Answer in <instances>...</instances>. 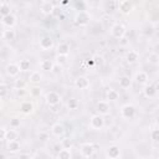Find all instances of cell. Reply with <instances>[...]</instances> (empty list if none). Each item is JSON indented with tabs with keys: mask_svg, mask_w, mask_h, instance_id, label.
Masks as SVG:
<instances>
[{
	"mask_svg": "<svg viewBox=\"0 0 159 159\" xmlns=\"http://www.w3.org/2000/svg\"><path fill=\"white\" fill-rule=\"evenodd\" d=\"M67 62V56H62V55H57L56 56V63L60 66H63Z\"/></svg>",
	"mask_w": 159,
	"mask_h": 159,
	"instance_id": "ab89813d",
	"label": "cell"
},
{
	"mask_svg": "<svg viewBox=\"0 0 159 159\" xmlns=\"http://www.w3.org/2000/svg\"><path fill=\"white\" fill-rule=\"evenodd\" d=\"M6 149H7L9 153L15 154V153H19V152H20L21 145H20V143H19L17 140H11V142H7V144H6Z\"/></svg>",
	"mask_w": 159,
	"mask_h": 159,
	"instance_id": "7402d4cb",
	"label": "cell"
},
{
	"mask_svg": "<svg viewBox=\"0 0 159 159\" xmlns=\"http://www.w3.org/2000/svg\"><path fill=\"white\" fill-rule=\"evenodd\" d=\"M134 81L138 84H144L145 86L148 83V81H149V75L145 71H138L134 75Z\"/></svg>",
	"mask_w": 159,
	"mask_h": 159,
	"instance_id": "5bb4252c",
	"label": "cell"
},
{
	"mask_svg": "<svg viewBox=\"0 0 159 159\" xmlns=\"http://www.w3.org/2000/svg\"><path fill=\"white\" fill-rule=\"evenodd\" d=\"M9 94V86L6 83H0V99L5 98Z\"/></svg>",
	"mask_w": 159,
	"mask_h": 159,
	"instance_id": "d590c367",
	"label": "cell"
},
{
	"mask_svg": "<svg viewBox=\"0 0 159 159\" xmlns=\"http://www.w3.org/2000/svg\"><path fill=\"white\" fill-rule=\"evenodd\" d=\"M118 84H119L120 88L127 89V88H129V87L132 86V80H130L129 76H122V77H119V80H118Z\"/></svg>",
	"mask_w": 159,
	"mask_h": 159,
	"instance_id": "603a6c76",
	"label": "cell"
},
{
	"mask_svg": "<svg viewBox=\"0 0 159 159\" xmlns=\"http://www.w3.org/2000/svg\"><path fill=\"white\" fill-rule=\"evenodd\" d=\"M37 137H39V140L40 142H47L48 140V134L46 132H40L37 134Z\"/></svg>",
	"mask_w": 159,
	"mask_h": 159,
	"instance_id": "7bdbcfd3",
	"label": "cell"
},
{
	"mask_svg": "<svg viewBox=\"0 0 159 159\" xmlns=\"http://www.w3.org/2000/svg\"><path fill=\"white\" fill-rule=\"evenodd\" d=\"M89 86V81L86 76H78L76 80H75V87L76 88H80V89H84V88H88Z\"/></svg>",
	"mask_w": 159,
	"mask_h": 159,
	"instance_id": "2e32d148",
	"label": "cell"
},
{
	"mask_svg": "<svg viewBox=\"0 0 159 159\" xmlns=\"http://www.w3.org/2000/svg\"><path fill=\"white\" fill-rule=\"evenodd\" d=\"M31 159H42L40 155H34V157H31Z\"/></svg>",
	"mask_w": 159,
	"mask_h": 159,
	"instance_id": "bcb514c9",
	"label": "cell"
},
{
	"mask_svg": "<svg viewBox=\"0 0 159 159\" xmlns=\"http://www.w3.org/2000/svg\"><path fill=\"white\" fill-rule=\"evenodd\" d=\"M80 153L83 158H91L94 154V145L92 143H83L80 148Z\"/></svg>",
	"mask_w": 159,
	"mask_h": 159,
	"instance_id": "ba28073f",
	"label": "cell"
},
{
	"mask_svg": "<svg viewBox=\"0 0 159 159\" xmlns=\"http://www.w3.org/2000/svg\"><path fill=\"white\" fill-rule=\"evenodd\" d=\"M5 71H6V75L9 77H17L19 73H20V68H19V65L15 63V62H10L6 65L5 67Z\"/></svg>",
	"mask_w": 159,
	"mask_h": 159,
	"instance_id": "4fadbf2b",
	"label": "cell"
},
{
	"mask_svg": "<svg viewBox=\"0 0 159 159\" xmlns=\"http://www.w3.org/2000/svg\"><path fill=\"white\" fill-rule=\"evenodd\" d=\"M92 63L94 65V66H97V67H102L103 66V63H104V60H103V57L102 56H99V55H94L93 57H92Z\"/></svg>",
	"mask_w": 159,
	"mask_h": 159,
	"instance_id": "836d02e7",
	"label": "cell"
},
{
	"mask_svg": "<svg viewBox=\"0 0 159 159\" xmlns=\"http://www.w3.org/2000/svg\"><path fill=\"white\" fill-rule=\"evenodd\" d=\"M120 148H119V145H117V144H112V145H109L108 148H107V150H106V155H107V158L108 159H118L119 157H120Z\"/></svg>",
	"mask_w": 159,
	"mask_h": 159,
	"instance_id": "9c48e42d",
	"label": "cell"
},
{
	"mask_svg": "<svg viewBox=\"0 0 159 159\" xmlns=\"http://www.w3.org/2000/svg\"><path fill=\"white\" fill-rule=\"evenodd\" d=\"M104 127V118L99 114H93L89 118V128L93 130H101Z\"/></svg>",
	"mask_w": 159,
	"mask_h": 159,
	"instance_id": "277c9868",
	"label": "cell"
},
{
	"mask_svg": "<svg viewBox=\"0 0 159 159\" xmlns=\"http://www.w3.org/2000/svg\"><path fill=\"white\" fill-rule=\"evenodd\" d=\"M67 108L70 111H75L78 108V101L76 98H70L68 102H67Z\"/></svg>",
	"mask_w": 159,
	"mask_h": 159,
	"instance_id": "8d00e7d4",
	"label": "cell"
},
{
	"mask_svg": "<svg viewBox=\"0 0 159 159\" xmlns=\"http://www.w3.org/2000/svg\"><path fill=\"white\" fill-rule=\"evenodd\" d=\"M11 14V7L7 2H1L0 4V15L1 16H6Z\"/></svg>",
	"mask_w": 159,
	"mask_h": 159,
	"instance_id": "1f68e13d",
	"label": "cell"
},
{
	"mask_svg": "<svg viewBox=\"0 0 159 159\" xmlns=\"http://www.w3.org/2000/svg\"><path fill=\"white\" fill-rule=\"evenodd\" d=\"M17 132L15 130V129H7L6 130V135H5V139L7 140V142H11V140H17Z\"/></svg>",
	"mask_w": 159,
	"mask_h": 159,
	"instance_id": "4dcf8cb0",
	"label": "cell"
},
{
	"mask_svg": "<svg viewBox=\"0 0 159 159\" xmlns=\"http://www.w3.org/2000/svg\"><path fill=\"white\" fill-rule=\"evenodd\" d=\"M94 109H96L97 114H99V116L103 117V116H107V114L109 113L111 107H109V103H108L107 101H99V102L96 103Z\"/></svg>",
	"mask_w": 159,
	"mask_h": 159,
	"instance_id": "52a82bcc",
	"label": "cell"
},
{
	"mask_svg": "<svg viewBox=\"0 0 159 159\" xmlns=\"http://www.w3.org/2000/svg\"><path fill=\"white\" fill-rule=\"evenodd\" d=\"M26 86H27L26 81H24V80H21V78L15 80V83H14L15 89H17V91H20V89H25V88H26Z\"/></svg>",
	"mask_w": 159,
	"mask_h": 159,
	"instance_id": "e575fe53",
	"label": "cell"
},
{
	"mask_svg": "<svg viewBox=\"0 0 159 159\" xmlns=\"http://www.w3.org/2000/svg\"><path fill=\"white\" fill-rule=\"evenodd\" d=\"M6 128L5 127H0V140H5V135H6Z\"/></svg>",
	"mask_w": 159,
	"mask_h": 159,
	"instance_id": "ee69618b",
	"label": "cell"
},
{
	"mask_svg": "<svg viewBox=\"0 0 159 159\" xmlns=\"http://www.w3.org/2000/svg\"><path fill=\"white\" fill-rule=\"evenodd\" d=\"M53 4L51 1H42L40 4V12L42 15H51L52 10H53Z\"/></svg>",
	"mask_w": 159,
	"mask_h": 159,
	"instance_id": "9a60e30c",
	"label": "cell"
},
{
	"mask_svg": "<svg viewBox=\"0 0 159 159\" xmlns=\"http://www.w3.org/2000/svg\"><path fill=\"white\" fill-rule=\"evenodd\" d=\"M60 145H61V149H70L71 150L72 147H73V142H72L71 138L63 137L62 140H61V143H60Z\"/></svg>",
	"mask_w": 159,
	"mask_h": 159,
	"instance_id": "f1b7e54d",
	"label": "cell"
},
{
	"mask_svg": "<svg viewBox=\"0 0 159 159\" xmlns=\"http://www.w3.org/2000/svg\"><path fill=\"white\" fill-rule=\"evenodd\" d=\"M1 24H2L4 26H6L7 29H12V27L15 26V24H16V17H15L12 14L6 15V16H2Z\"/></svg>",
	"mask_w": 159,
	"mask_h": 159,
	"instance_id": "ac0fdd59",
	"label": "cell"
},
{
	"mask_svg": "<svg viewBox=\"0 0 159 159\" xmlns=\"http://www.w3.org/2000/svg\"><path fill=\"white\" fill-rule=\"evenodd\" d=\"M125 34V29L122 24H113L111 27V35L114 39H122Z\"/></svg>",
	"mask_w": 159,
	"mask_h": 159,
	"instance_id": "30bf717a",
	"label": "cell"
},
{
	"mask_svg": "<svg viewBox=\"0 0 159 159\" xmlns=\"http://www.w3.org/2000/svg\"><path fill=\"white\" fill-rule=\"evenodd\" d=\"M41 94H42V88H41V87L35 86V87L30 88V96H31L32 98H37V97H40Z\"/></svg>",
	"mask_w": 159,
	"mask_h": 159,
	"instance_id": "d6a6232c",
	"label": "cell"
},
{
	"mask_svg": "<svg viewBox=\"0 0 159 159\" xmlns=\"http://www.w3.org/2000/svg\"><path fill=\"white\" fill-rule=\"evenodd\" d=\"M147 62L149 65H153V66H157L159 63V55L155 52V51H152L149 52V55L147 56Z\"/></svg>",
	"mask_w": 159,
	"mask_h": 159,
	"instance_id": "cb8c5ba5",
	"label": "cell"
},
{
	"mask_svg": "<svg viewBox=\"0 0 159 159\" xmlns=\"http://www.w3.org/2000/svg\"><path fill=\"white\" fill-rule=\"evenodd\" d=\"M1 37H2V40L7 41V42H12L16 39V31L14 29H6L2 31Z\"/></svg>",
	"mask_w": 159,
	"mask_h": 159,
	"instance_id": "ffe728a7",
	"label": "cell"
},
{
	"mask_svg": "<svg viewBox=\"0 0 159 159\" xmlns=\"http://www.w3.org/2000/svg\"><path fill=\"white\" fill-rule=\"evenodd\" d=\"M20 125H21V119H20V118L14 117V118H11V119H10V127H11L12 129L19 128Z\"/></svg>",
	"mask_w": 159,
	"mask_h": 159,
	"instance_id": "74e56055",
	"label": "cell"
},
{
	"mask_svg": "<svg viewBox=\"0 0 159 159\" xmlns=\"http://www.w3.org/2000/svg\"><path fill=\"white\" fill-rule=\"evenodd\" d=\"M106 96H107V99H108L109 102H116V101L119 99V92H118L117 89H113V88H109V89L107 91Z\"/></svg>",
	"mask_w": 159,
	"mask_h": 159,
	"instance_id": "d4e9b609",
	"label": "cell"
},
{
	"mask_svg": "<svg viewBox=\"0 0 159 159\" xmlns=\"http://www.w3.org/2000/svg\"><path fill=\"white\" fill-rule=\"evenodd\" d=\"M143 94H144V97L148 98V99L154 98L155 94H157V88H155V86L147 83V84L144 86V88H143Z\"/></svg>",
	"mask_w": 159,
	"mask_h": 159,
	"instance_id": "e0dca14e",
	"label": "cell"
},
{
	"mask_svg": "<svg viewBox=\"0 0 159 159\" xmlns=\"http://www.w3.org/2000/svg\"><path fill=\"white\" fill-rule=\"evenodd\" d=\"M52 67H53V62L51 61V60H42L41 62H40V68L41 70H43V71H50L51 72V70H52Z\"/></svg>",
	"mask_w": 159,
	"mask_h": 159,
	"instance_id": "83f0119b",
	"label": "cell"
},
{
	"mask_svg": "<svg viewBox=\"0 0 159 159\" xmlns=\"http://www.w3.org/2000/svg\"><path fill=\"white\" fill-rule=\"evenodd\" d=\"M118 10L123 14V15H128L132 12L133 10V2L129 0H122L118 2Z\"/></svg>",
	"mask_w": 159,
	"mask_h": 159,
	"instance_id": "7c38bea8",
	"label": "cell"
},
{
	"mask_svg": "<svg viewBox=\"0 0 159 159\" xmlns=\"http://www.w3.org/2000/svg\"><path fill=\"white\" fill-rule=\"evenodd\" d=\"M29 80H30V82H31V83L37 84V83H40V82L42 81V75L40 73V71H34V72H31V73H30Z\"/></svg>",
	"mask_w": 159,
	"mask_h": 159,
	"instance_id": "484cf974",
	"label": "cell"
},
{
	"mask_svg": "<svg viewBox=\"0 0 159 159\" xmlns=\"http://www.w3.org/2000/svg\"><path fill=\"white\" fill-rule=\"evenodd\" d=\"M1 108H2V99H0V111H1Z\"/></svg>",
	"mask_w": 159,
	"mask_h": 159,
	"instance_id": "7dc6e473",
	"label": "cell"
},
{
	"mask_svg": "<svg viewBox=\"0 0 159 159\" xmlns=\"http://www.w3.org/2000/svg\"><path fill=\"white\" fill-rule=\"evenodd\" d=\"M57 159H72V153L70 149H60L57 152Z\"/></svg>",
	"mask_w": 159,
	"mask_h": 159,
	"instance_id": "4316f807",
	"label": "cell"
},
{
	"mask_svg": "<svg viewBox=\"0 0 159 159\" xmlns=\"http://www.w3.org/2000/svg\"><path fill=\"white\" fill-rule=\"evenodd\" d=\"M45 101H46V103H47L48 107H56V106H58L61 103L62 97L60 96V93H57L55 91H50V92L46 93Z\"/></svg>",
	"mask_w": 159,
	"mask_h": 159,
	"instance_id": "3957f363",
	"label": "cell"
},
{
	"mask_svg": "<svg viewBox=\"0 0 159 159\" xmlns=\"http://www.w3.org/2000/svg\"><path fill=\"white\" fill-rule=\"evenodd\" d=\"M39 46H40V48L42 51H50L53 47V40H52V37L51 36H47V35L40 37Z\"/></svg>",
	"mask_w": 159,
	"mask_h": 159,
	"instance_id": "8992f818",
	"label": "cell"
},
{
	"mask_svg": "<svg viewBox=\"0 0 159 159\" xmlns=\"http://www.w3.org/2000/svg\"><path fill=\"white\" fill-rule=\"evenodd\" d=\"M135 113H137V109L132 103H125L119 109V114L124 119H133L135 117Z\"/></svg>",
	"mask_w": 159,
	"mask_h": 159,
	"instance_id": "7a4b0ae2",
	"label": "cell"
},
{
	"mask_svg": "<svg viewBox=\"0 0 159 159\" xmlns=\"http://www.w3.org/2000/svg\"><path fill=\"white\" fill-rule=\"evenodd\" d=\"M35 111V104L34 102L31 101H22L21 104H20V112L25 116H29V114H32Z\"/></svg>",
	"mask_w": 159,
	"mask_h": 159,
	"instance_id": "8fae6325",
	"label": "cell"
},
{
	"mask_svg": "<svg viewBox=\"0 0 159 159\" xmlns=\"http://www.w3.org/2000/svg\"><path fill=\"white\" fill-rule=\"evenodd\" d=\"M61 12H62V7H61V6H56V5H55L51 15H53L55 17H58V16L61 15Z\"/></svg>",
	"mask_w": 159,
	"mask_h": 159,
	"instance_id": "b9f144b4",
	"label": "cell"
},
{
	"mask_svg": "<svg viewBox=\"0 0 159 159\" xmlns=\"http://www.w3.org/2000/svg\"><path fill=\"white\" fill-rule=\"evenodd\" d=\"M56 51H57V55L68 56V53H70V45L67 42H60L56 46Z\"/></svg>",
	"mask_w": 159,
	"mask_h": 159,
	"instance_id": "44dd1931",
	"label": "cell"
},
{
	"mask_svg": "<svg viewBox=\"0 0 159 159\" xmlns=\"http://www.w3.org/2000/svg\"><path fill=\"white\" fill-rule=\"evenodd\" d=\"M31 157H32V155H30V154H27V153H21L17 159H31Z\"/></svg>",
	"mask_w": 159,
	"mask_h": 159,
	"instance_id": "f6af8a7d",
	"label": "cell"
},
{
	"mask_svg": "<svg viewBox=\"0 0 159 159\" xmlns=\"http://www.w3.org/2000/svg\"><path fill=\"white\" fill-rule=\"evenodd\" d=\"M150 138H152L153 142L157 143V142L159 140V129H157V128L152 129V130H150Z\"/></svg>",
	"mask_w": 159,
	"mask_h": 159,
	"instance_id": "f35d334b",
	"label": "cell"
},
{
	"mask_svg": "<svg viewBox=\"0 0 159 159\" xmlns=\"http://www.w3.org/2000/svg\"><path fill=\"white\" fill-rule=\"evenodd\" d=\"M51 134L56 138H63L65 134H66V128L62 123L57 122V123H53L51 125Z\"/></svg>",
	"mask_w": 159,
	"mask_h": 159,
	"instance_id": "5b68a950",
	"label": "cell"
},
{
	"mask_svg": "<svg viewBox=\"0 0 159 159\" xmlns=\"http://www.w3.org/2000/svg\"><path fill=\"white\" fill-rule=\"evenodd\" d=\"M19 65V68H20V71H22V72H27V71H30V68H31V62L29 61V60H20V62L17 63Z\"/></svg>",
	"mask_w": 159,
	"mask_h": 159,
	"instance_id": "f546056e",
	"label": "cell"
},
{
	"mask_svg": "<svg viewBox=\"0 0 159 159\" xmlns=\"http://www.w3.org/2000/svg\"><path fill=\"white\" fill-rule=\"evenodd\" d=\"M91 21V14L87 10H80L76 12L75 17H73V22L77 26H86L88 25Z\"/></svg>",
	"mask_w": 159,
	"mask_h": 159,
	"instance_id": "6da1fadb",
	"label": "cell"
},
{
	"mask_svg": "<svg viewBox=\"0 0 159 159\" xmlns=\"http://www.w3.org/2000/svg\"><path fill=\"white\" fill-rule=\"evenodd\" d=\"M51 72L53 73V75H60L61 72H62V66H60V65H57V63H53V67H52V70H51Z\"/></svg>",
	"mask_w": 159,
	"mask_h": 159,
	"instance_id": "60d3db41",
	"label": "cell"
},
{
	"mask_svg": "<svg viewBox=\"0 0 159 159\" xmlns=\"http://www.w3.org/2000/svg\"><path fill=\"white\" fill-rule=\"evenodd\" d=\"M125 61H127V63H129V65L137 63V62L139 61V53H138L137 51H134V50H129V51L127 52V55H125Z\"/></svg>",
	"mask_w": 159,
	"mask_h": 159,
	"instance_id": "d6986e66",
	"label": "cell"
}]
</instances>
